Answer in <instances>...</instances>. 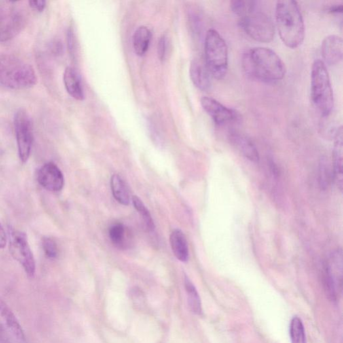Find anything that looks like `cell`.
<instances>
[{"label": "cell", "mask_w": 343, "mask_h": 343, "mask_svg": "<svg viewBox=\"0 0 343 343\" xmlns=\"http://www.w3.org/2000/svg\"><path fill=\"white\" fill-rule=\"evenodd\" d=\"M6 244H7V236L3 226L0 223V249H4Z\"/></svg>", "instance_id": "obj_32"}, {"label": "cell", "mask_w": 343, "mask_h": 343, "mask_svg": "<svg viewBox=\"0 0 343 343\" xmlns=\"http://www.w3.org/2000/svg\"><path fill=\"white\" fill-rule=\"evenodd\" d=\"M185 287L186 294H187L188 302L190 308L194 314L201 315L202 313L201 298L199 297L195 287L186 276H185Z\"/></svg>", "instance_id": "obj_22"}, {"label": "cell", "mask_w": 343, "mask_h": 343, "mask_svg": "<svg viewBox=\"0 0 343 343\" xmlns=\"http://www.w3.org/2000/svg\"><path fill=\"white\" fill-rule=\"evenodd\" d=\"M311 97L323 117H328L334 107V94L329 71L323 61L316 60L311 70Z\"/></svg>", "instance_id": "obj_4"}, {"label": "cell", "mask_w": 343, "mask_h": 343, "mask_svg": "<svg viewBox=\"0 0 343 343\" xmlns=\"http://www.w3.org/2000/svg\"><path fill=\"white\" fill-rule=\"evenodd\" d=\"M14 2H0V42L16 37L25 26L24 14L14 5Z\"/></svg>", "instance_id": "obj_7"}, {"label": "cell", "mask_w": 343, "mask_h": 343, "mask_svg": "<svg viewBox=\"0 0 343 343\" xmlns=\"http://www.w3.org/2000/svg\"><path fill=\"white\" fill-rule=\"evenodd\" d=\"M29 6L32 9L36 10V11L39 12H43L44 9H45L46 6V2L45 1H29Z\"/></svg>", "instance_id": "obj_30"}, {"label": "cell", "mask_w": 343, "mask_h": 343, "mask_svg": "<svg viewBox=\"0 0 343 343\" xmlns=\"http://www.w3.org/2000/svg\"><path fill=\"white\" fill-rule=\"evenodd\" d=\"M342 4H336V5L332 6L329 8V12L330 13L333 14H341L342 13Z\"/></svg>", "instance_id": "obj_33"}, {"label": "cell", "mask_w": 343, "mask_h": 343, "mask_svg": "<svg viewBox=\"0 0 343 343\" xmlns=\"http://www.w3.org/2000/svg\"><path fill=\"white\" fill-rule=\"evenodd\" d=\"M35 69L14 55L0 54V83L12 90H26L37 84Z\"/></svg>", "instance_id": "obj_3"}, {"label": "cell", "mask_w": 343, "mask_h": 343, "mask_svg": "<svg viewBox=\"0 0 343 343\" xmlns=\"http://www.w3.org/2000/svg\"><path fill=\"white\" fill-rule=\"evenodd\" d=\"M228 139L245 158L253 162H259V152L255 144L247 135L238 131H232L228 133Z\"/></svg>", "instance_id": "obj_15"}, {"label": "cell", "mask_w": 343, "mask_h": 343, "mask_svg": "<svg viewBox=\"0 0 343 343\" xmlns=\"http://www.w3.org/2000/svg\"><path fill=\"white\" fill-rule=\"evenodd\" d=\"M334 181L340 190L342 188L343 132L342 127L337 129L334 136L333 149Z\"/></svg>", "instance_id": "obj_16"}, {"label": "cell", "mask_w": 343, "mask_h": 343, "mask_svg": "<svg viewBox=\"0 0 343 343\" xmlns=\"http://www.w3.org/2000/svg\"><path fill=\"white\" fill-rule=\"evenodd\" d=\"M320 181L322 187L325 188L327 187L328 183H329V173H328V167L326 162H322L321 164V168H320Z\"/></svg>", "instance_id": "obj_29"}, {"label": "cell", "mask_w": 343, "mask_h": 343, "mask_svg": "<svg viewBox=\"0 0 343 343\" xmlns=\"http://www.w3.org/2000/svg\"><path fill=\"white\" fill-rule=\"evenodd\" d=\"M239 26L255 41L268 43L275 36V26L270 17L254 9L239 18Z\"/></svg>", "instance_id": "obj_6"}, {"label": "cell", "mask_w": 343, "mask_h": 343, "mask_svg": "<svg viewBox=\"0 0 343 343\" xmlns=\"http://www.w3.org/2000/svg\"><path fill=\"white\" fill-rule=\"evenodd\" d=\"M68 46H69V49L71 52V54H74L75 52V37H74V33L73 30L69 28L68 31Z\"/></svg>", "instance_id": "obj_31"}, {"label": "cell", "mask_w": 343, "mask_h": 343, "mask_svg": "<svg viewBox=\"0 0 343 343\" xmlns=\"http://www.w3.org/2000/svg\"><path fill=\"white\" fill-rule=\"evenodd\" d=\"M42 249L44 254L50 259H55L59 255V248L56 241L50 238H44L42 240Z\"/></svg>", "instance_id": "obj_27"}, {"label": "cell", "mask_w": 343, "mask_h": 343, "mask_svg": "<svg viewBox=\"0 0 343 343\" xmlns=\"http://www.w3.org/2000/svg\"><path fill=\"white\" fill-rule=\"evenodd\" d=\"M205 58L212 77L223 79L228 71V47L225 40L215 29H209L205 36Z\"/></svg>", "instance_id": "obj_5"}, {"label": "cell", "mask_w": 343, "mask_h": 343, "mask_svg": "<svg viewBox=\"0 0 343 343\" xmlns=\"http://www.w3.org/2000/svg\"><path fill=\"white\" fill-rule=\"evenodd\" d=\"M170 245L174 255L179 261L186 262L189 258L187 241L183 232L180 230L173 231L170 235Z\"/></svg>", "instance_id": "obj_19"}, {"label": "cell", "mask_w": 343, "mask_h": 343, "mask_svg": "<svg viewBox=\"0 0 343 343\" xmlns=\"http://www.w3.org/2000/svg\"><path fill=\"white\" fill-rule=\"evenodd\" d=\"M276 23L279 37L287 47L294 49L301 45L305 38V25L297 2H277Z\"/></svg>", "instance_id": "obj_2"}, {"label": "cell", "mask_w": 343, "mask_h": 343, "mask_svg": "<svg viewBox=\"0 0 343 343\" xmlns=\"http://www.w3.org/2000/svg\"><path fill=\"white\" fill-rule=\"evenodd\" d=\"M18 155L21 162L26 163L31 156L33 144V130L31 118L24 109L16 112L14 117Z\"/></svg>", "instance_id": "obj_9"}, {"label": "cell", "mask_w": 343, "mask_h": 343, "mask_svg": "<svg viewBox=\"0 0 343 343\" xmlns=\"http://www.w3.org/2000/svg\"><path fill=\"white\" fill-rule=\"evenodd\" d=\"M0 343H27L24 330L11 309L0 299Z\"/></svg>", "instance_id": "obj_10"}, {"label": "cell", "mask_w": 343, "mask_h": 343, "mask_svg": "<svg viewBox=\"0 0 343 343\" xmlns=\"http://www.w3.org/2000/svg\"><path fill=\"white\" fill-rule=\"evenodd\" d=\"M111 187L114 198L120 204L128 205L130 203V194L126 183L119 175H114L111 177Z\"/></svg>", "instance_id": "obj_21"}, {"label": "cell", "mask_w": 343, "mask_h": 343, "mask_svg": "<svg viewBox=\"0 0 343 343\" xmlns=\"http://www.w3.org/2000/svg\"><path fill=\"white\" fill-rule=\"evenodd\" d=\"M242 67L251 79L266 83H273L285 77L284 63L276 52L270 48L254 47L243 53Z\"/></svg>", "instance_id": "obj_1"}, {"label": "cell", "mask_w": 343, "mask_h": 343, "mask_svg": "<svg viewBox=\"0 0 343 343\" xmlns=\"http://www.w3.org/2000/svg\"><path fill=\"white\" fill-rule=\"evenodd\" d=\"M132 202L133 206L138 211L139 215H140L144 221H145L148 230L154 231L155 225H154L153 219H152L150 212L148 211L142 201H141L140 198L137 197V196H133Z\"/></svg>", "instance_id": "obj_25"}, {"label": "cell", "mask_w": 343, "mask_h": 343, "mask_svg": "<svg viewBox=\"0 0 343 343\" xmlns=\"http://www.w3.org/2000/svg\"><path fill=\"white\" fill-rule=\"evenodd\" d=\"M109 238L112 243L119 248L126 247V228L122 224H113L109 228Z\"/></svg>", "instance_id": "obj_24"}, {"label": "cell", "mask_w": 343, "mask_h": 343, "mask_svg": "<svg viewBox=\"0 0 343 343\" xmlns=\"http://www.w3.org/2000/svg\"><path fill=\"white\" fill-rule=\"evenodd\" d=\"M63 80L67 92L73 98L82 101L84 98L83 88L77 72L73 68L68 67L63 75Z\"/></svg>", "instance_id": "obj_18"}, {"label": "cell", "mask_w": 343, "mask_h": 343, "mask_svg": "<svg viewBox=\"0 0 343 343\" xmlns=\"http://www.w3.org/2000/svg\"><path fill=\"white\" fill-rule=\"evenodd\" d=\"M190 77L194 86L199 90L207 92L211 87V77L206 65L198 60L190 63Z\"/></svg>", "instance_id": "obj_17"}, {"label": "cell", "mask_w": 343, "mask_h": 343, "mask_svg": "<svg viewBox=\"0 0 343 343\" xmlns=\"http://www.w3.org/2000/svg\"><path fill=\"white\" fill-rule=\"evenodd\" d=\"M201 103L203 109L217 126H223L238 119L236 111L212 97H203Z\"/></svg>", "instance_id": "obj_12"}, {"label": "cell", "mask_w": 343, "mask_h": 343, "mask_svg": "<svg viewBox=\"0 0 343 343\" xmlns=\"http://www.w3.org/2000/svg\"><path fill=\"white\" fill-rule=\"evenodd\" d=\"M37 179L40 185L48 191H61L64 186V176L53 162L46 163L39 169Z\"/></svg>", "instance_id": "obj_13"}, {"label": "cell", "mask_w": 343, "mask_h": 343, "mask_svg": "<svg viewBox=\"0 0 343 343\" xmlns=\"http://www.w3.org/2000/svg\"><path fill=\"white\" fill-rule=\"evenodd\" d=\"M152 39V32L148 27L139 26L133 36V46L135 54L142 56L149 48Z\"/></svg>", "instance_id": "obj_20"}, {"label": "cell", "mask_w": 343, "mask_h": 343, "mask_svg": "<svg viewBox=\"0 0 343 343\" xmlns=\"http://www.w3.org/2000/svg\"><path fill=\"white\" fill-rule=\"evenodd\" d=\"M290 335L292 343H306V334L302 320L294 317L290 325Z\"/></svg>", "instance_id": "obj_23"}, {"label": "cell", "mask_w": 343, "mask_h": 343, "mask_svg": "<svg viewBox=\"0 0 343 343\" xmlns=\"http://www.w3.org/2000/svg\"><path fill=\"white\" fill-rule=\"evenodd\" d=\"M9 249L12 257L23 267L27 276H35L36 262L26 234L20 231H10Z\"/></svg>", "instance_id": "obj_8"}, {"label": "cell", "mask_w": 343, "mask_h": 343, "mask_svg": "<svg viewBox=\"0 0 343 343\" xmlns=\"http://www.w3.org/2000/svg\"><path fill=\"white\" fill-rule=\"evenodd\" d=\"M342 253L341 249L332 252L326 265L325 283L330 300L336 301L342 287Z\"/></svg>", "instance_id": "obj_11"}, {"label": "cell", "mask_w": 343, "mask_h": 343, "mask_svg": "<svg viewBox=\"0 0 343 343\" xmlns=\"http://www.w3.org/2000/svg\"><path fill=\"white\" fill-rule=\"evenodd\" d=\"M321 54L325 64L327 63L332 66L341 62L343 55L341 38L337 35H329L326 37L322 42Z\"/></svg>", "instance_id": "obj_14"}, {"label": "cell", "mask_w": 343, "mask_h": 343, "mask_svg": "<svg viewBox=\"0 0 343 343\" xmlns=\"http://www.w3.org/2000/svg\"><path fill=\"white\" fill-rule=\"evenodd\" d=\"M256 2L251 1H232L231 2V9L232 12L239 18L243 16V15L247 14V12L256 9Z\"/></svg>", "instance_id": "obj_26"}, {"label": "cell", "mask_w": 343, "mask_h": 343, "mask_svg": "<svg viewBox=\"0 0 343 343\" xmlns=\"http://www.w3.org/2000/svg\"><path fill=\"white\" fill-rule=\"evenodd\" d=\"M168 50V39L166 36H163L159 40L158 44V55L161 61H164L166 59Z\"/></svg>", "instance_id": "obj_28"}]
</instances>
